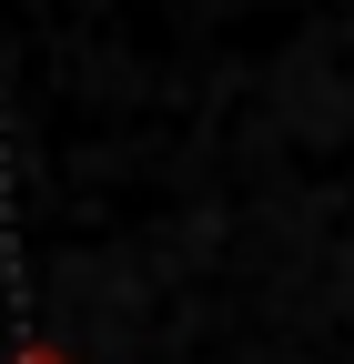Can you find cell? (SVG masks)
I'll return each instance as SVG.
<instances>
[{"mask_svg": "<svg viewBox=\"0 0 354 364\" xmlns=\"http://www.w3.org/2000/svg\"><path fill=\"white\" fill-rule=\"evenodd\" d=\"M11 364H71V354H61V344H21Z\"/></svg>", "mask_w": 354, "mask_h": 364, "instance_id": "6da1fadb", "label": "cell"}]
</instances>
